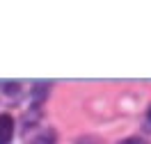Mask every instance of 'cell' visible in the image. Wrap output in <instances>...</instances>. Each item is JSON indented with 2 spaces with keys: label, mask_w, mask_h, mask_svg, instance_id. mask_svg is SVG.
Wrapping results in <instances>:
<instances>
[{
  "label": "cell",
  "mask_w": 151,
  "mask_h": 144,
  "mask_svg": "<svg viewBox=\"0 0 151 144\" xmlns=\"http://www.w3.org/2000/svg\"><path fill=\"white\" fill-rule=\"evenodd\" d=\"M14 137V119L12 115H0V144H9Z\"/></svg>",
  "instance_id": "cell-1"
},
{
  "label": "cell",
  "mask_w": 151,
  "mask_h": 144,
  "mask_svg": "<svg viewBox=\"0 0 151 144\" xmlns=\"http://www.w3.org/2000/svg\"><path fill=\"white\" fill-rule=\"evenodd\" d=\"M25 144H55V133L53 130H39L32 135V140H25Z\"/></svg>",
  "instance_id": "cell-2"
},
{
  "label": "cell",
  "mask_w": 151,
  "mask_h": 144,
  "mask_svg": "<svg viewBox=\"0 0 151 144\" xmlns=\"http://www.w3.org/2000/svg\"><path fill=\"white\" fill-rule=\"evenodd\" d=\"M119 144H147V142L140 140V137H131V140H124V142H119Z\"/></svg>",
  "instance_id": "cell-3"
},
{
  "label": "cell",
  "mask_w": 151,
  "mask_h": 144,
  "mask_svg": "<svg viewBox=\"0 0 151 144\" xmlns=\"http://www.w3.org/2000/svg\"><path fill=\"white\" fill-rule=\"evenodd\" d=\"M147 124H149V128H151V107H149V112H147Z\"/></svg>",
  "instance_id": "cell-4"
}]
</instances>
